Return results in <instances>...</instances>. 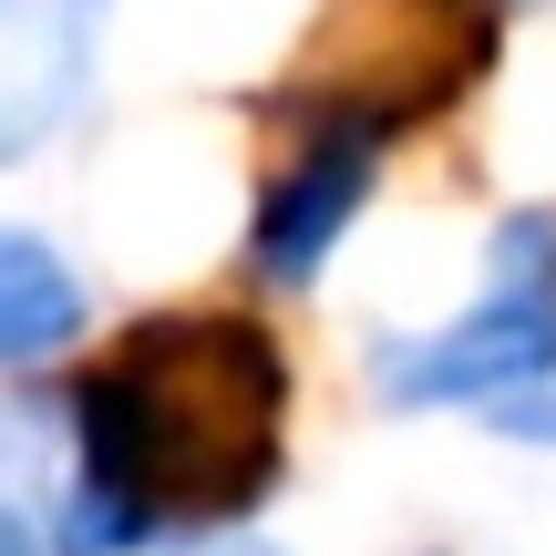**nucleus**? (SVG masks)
Here are the masks:
<instances>
[{
	"instance_id": "f03ea898",
	"label": "nucleus",
	"mask_w": 556,
	"mask_h": 556,
	"mask_svg": "<svg viewBox=\"0 0 556 556\" xmlns=\"http://www.w3.org/2000/svg\"><path fill=\"white\" fill-rule=\"evenodd\" d=\"M484 62H495V0H319V31L268 93V124L392 144L422 114L464 103Z\"/></svg>"
},
{
	"instance_id": "0eeeda50",
	"label": "nucleus",
	"mask_w": 556,
	"mask_h": 556,
	"mask_svg": "<svg viewBox=\"0 0 556 556\" xmlns=\"http://www.w3.org/2000/svg\"><path fill=\"white\" fill-rule=\"evenodd\" d=\"M52 505H62L52 433L0 402V556H52Z\"/></svg>"
},
{
	"instance_id": "423d86ee",
	"label": "nucleus",
	"mask_w": 556,
	"mask_h": 556,
	"mask_svg": "<svg viewBox=\"0 0 556 556\" xmlns=\"http://www.w3.org/2000/svg\"><path fill=\"white\" fill-rule=\"evenodd\" d=\"M83 330V278L52 238L31 227H0V371L21 361H52L62 340Z\"/></svg>"
},
{
	"instance_id": "f257e3e1",
	"label": "nucleus",
	"mask_w": 556,
	"mask_h": 556,
	"mask_svg": "<svg viewBox=\"0 0 556 556\" xmlns=\"http://www.w3.org/2000/svg\"><path fill=\"white\" fill-rule=\"evenodd\" d=\"M289 475V351L248 309H155L73 371L52 556L227 536Z\"/></svg>"
},
{
	"instance_id": "7ed1b4c3",
	"label": "nucleus",
	"mask_w": 556,
	"mask_h": 556,
	"mask_svg": "<svg viewBox=\"0 0 556 556\" xmlns=\"http://www.w3.org/2000/svg\"><path fill=\"white\" fill-rule=\"evenodd\" d=\"M371 381L392 413H516L556 392V206H516L484 248V289L443 330L381 340Z\"/></svg>"
},
{
	"instance_id": "20e7f679",
	"label": "nucleus",
	"mask_w": 556,
	"mask_h": 556,
	"mask_svg": "<svg viewBox=\"0 0 556 556\" xmlns=\"http://www.w3.org/2000/svg\"><path fill=\"white\" fill-rule=\"evenodd\" d=\"M289 155L268 165L258 206H248V268L268 289H309L330 268V248L351 238V217L371 206V176H381V144L361 135H319V124H278Z\"/></svg>"
},
{
	"instance_id": "39448f33",
	"label": "nucleus",
	"mask_w": 556,
	"mask_h": 556,
	"mask_svg": "<svg viewBox=\"0 0 556 556\" xmlns=\"http://www.w3.org/2000/svg\"><path fill=\"white\" fill-rule=\"evenodd\" d=\"M103 0H0V155H31L83 103Z\"/></svg>"
}]
</instances>
